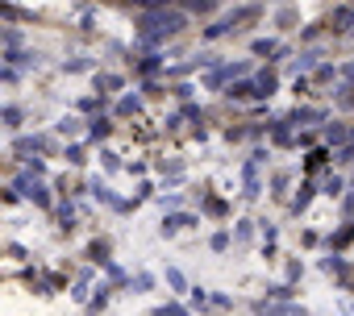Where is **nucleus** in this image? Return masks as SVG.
Instances as JSON below:
<instances>
[{
  "instance_id": "1",
  "label": "nucleus",
  "mask_w": 354,
  "mask_h": 316,
  "mask_svg": "<svg viewBox=\"0 0 354 316\" xmlns=\"http://www.w3.org/2000/svg\"><path fill=\"white\" fill-rule=\"evenodd\" d=\"M188 26L184 13H175V9H150L146 21H142V34L146 38H171V34H180Z\"/></svg>"
},
{
  "instance_id": "2",
  "label": "nucleus",
  "mask_w": 354,
  "mask_h": 316,
  "mask_svg": "<svg viewBox=\"0 0 354 316\" xmlns=\"http://www.w3.org/2000/svg\"><path fill=\"white\" fill-rule=\"evenodd\" d=\"M133 5H138V9H146V13H150V9H167V5H171V0H133Z\"/></svg>"
}]
</instances>
